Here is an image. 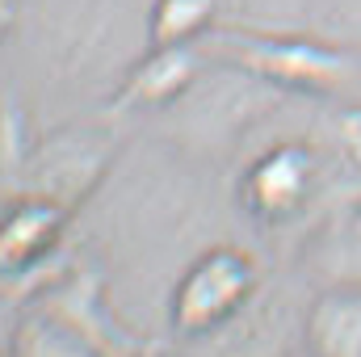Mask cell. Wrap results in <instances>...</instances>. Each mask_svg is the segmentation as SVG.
Returning <instances> with one entry per match:
<instances>
[{
	"label": "cell",
	"instance_id": "6da1fadb",
	"mask_svg": "<svg viewBox=\"0 0 361 357\" xmlns=\"http://www.w3.org/2000/svg\"><path fill=\"white\" fill-rule=\"evenodd\" d=\"M197 47L219 55V63H231L281 92H336L357 76L353 51L294 34L227 30V34H206Z\"/></svg>",
	"mask_w": 361,
	"mask_h": 357
},
{
	"label": "cell",
	"instance_id": "7a4b0ae2",
	"mask_svg": "<svg viewBox=\"0 0 361 357\" xmlns=\"http://www.w3.org/2000/svg\"><path fill=\"white\" fill-rule=\"evenodd\" d=\"M257 294V261L240 248H210L180 273L169 320L180 337H210L231 324Z\"/></svg>",
	"mask_w": 361,
	"mask_h": 357
},
{
	"label": "cell",
	"instance_id": "3957f363",
	"mask_svg": "<svg viewBox=\"0 0 361 357\" xmlns=\"http://www.w3.org/2000/svg\"><path fill=\"white\" fill-rule=\"evenodd\" d=\"M328 156L315 143L302 139H286L265 147L244 173H240V202L252 219L261 223H286L298 210L311 206V198L319 193L324 177L332 173V164H324Z\"/></svg>",
	"mask_w": 361,
	"mask_h": 357
},
{
	"label": "cell",
	"instance_id": "277c9868",
	"mask_svg": "<svg viewBox=\"0 0 361 357\" xmlns=\"http://www.w3.org/2000/svg\"><path fill=\"white\" fill-rule=\"evenodd\" d=\"M109 164V139L101 135H55L51 143H42L38 152H30L25 169H30V189L25 193H42L59 206H72L89 193L97 177Z\"/></svg>",
	"mask_w": 361,
	"mask_h": 357
},
{
	"label": "cell",
	"instance_id": "5b68a950",
	"mask_svg": "<svg viewBox=\"0 0 361 357\" xmlns=\"http://www.w3.org/2000/svg\"><path fill=\"white\" fill-rule=\"evenodd\" d=\"M197 80H202V47H160V42H152V51L126 72L118 105H126V109H164V105H177Z\"/></svg>",
	"mask_w": 361,
	"mask_h": 357
},
{
	"label": "cell",
	"instance_id": "8992f818",
	"mask_svg": "<svg viewBox=\"0 0 361 357\" xmlns=\"http://www.w3.org/2000/svg\"><path fill=\"white\" fill-rule=\"evenodd\" d=\"M63 210L59 202L42 198V193H21V202H13L4 210V223H0V261L4 269L21 273V269H34L38 261H47V253L59 244V231H63Z\"/></svg>",
	"mask_w": 361,
	"mask_h": 357
},
{
	"label": "cell",
	"instance_id": "52a82bcc",
	"mask_svg": "<svg viewBox=\"0 0 361 357\" xmlns=\"http://www.w3.org/2000/svg\"><path fill=\"white\" fill-rule=\"evenodd\" d=\"M307 269L324 286H361V193L315 227L307 244Z\"/></svg>",
	"mask_w": 361,
	"mask_h": 357
},
{
	"label": "cell",
	"instance_id": "ba28073f",
	"mask_svg": "<svg viewBox=\"0 0 361 357\" xmlns=\"http://www.w3.org/2000/svg\"><path fill=\"white\" fill-rule=\"evenodd\" d=\"M307 357H361V286H324L302 324Z\"/></svg>",
	"mask_w": 361,
	"mask_h": 357
},
{
	"label": "cell",
	"instance_id": "9c48e42d",
	"mask_svg": "<svg viewBox=\"0 0 361 357\" xmlns=\"http://www.w3.org/2000/svg\"><path fill=\"white\" fill-rule=\"evenodd\" d=\"M223 0H152L147 13V38L160 47H197L206 34H214Z\"/></svg>",
	"mask_w": 361,
	"mask_h": 357
},
{
	"label": "cell",
	"instance_id": "30bf717a",
	"mask_svg": "<svg viewBox=\"0 0 361 357\" xmlns=\"http://www.w3.org/2000/svg\"><path fill=\"white\" fill-rule=\"evenodd\" d=\"M328 160H332V169L345 173V181L361 185V105L332 114V122H328Z\"/></svg>",
	"mask_w": 361,
	"mask_h": 357
},
{
	"label": "cell",
	"instance_id": "8fae6325",
	"mask_svg": "<svg viewBox=\"0 0 361 357\" xmlns=\"http://www.w3.org/2000/svg\"><path fill=\"white\" fill-rule=\"evenodd\" d=\"M25 122H21V109H13V101L4 105V173H21L30 152H25Z\"/></svg>",
	"mask_w": 361,
	"mask_h": 357
}]
</instances>
